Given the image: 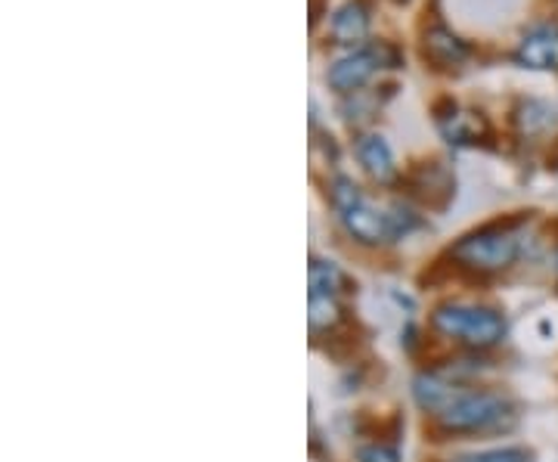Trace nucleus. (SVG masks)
I'll return each mask as SVG.
<instances>
[{
    "label": "nucleus",
    "mask_w": 558,
    "mask_h": 462,
    "mask_svg": "<svg viewBox=\"0 0 558 462\" xmlns=\"http://www.w3.org/2000/svg\"><path fill=\"white\" fill-rule=\"evenodd\" d=\"M519 248V236L512 227L490 223V227H481L475 233H465L462 240L453 242L450 258L469 270H478V273H497V270H506L515 264Z\"/></svg>",
    "instance_id": "nucleus-1"
},
{
    "label": "nucleus",
    "mask_w": 558,
    "mask_h": 462,
    "mask_svg": "<svg viewBox=\"0 0 558 462\" xmlns=\"http://www.w3.org/2000/svg\"><path fill=\"white\" fill-rule=\"evenodd\" d=\"M432 326L447 339H462L472 348H494L506 339V320L494 307H469V304H440L432 314Z\"/></svg>",
    "instance_id": "nucleus-2"
},
{
    "label": "nucleus",
    "mask_w": 558,
    "mask_h": 462,
    "mask_svg": "<svg viewBox=\"0 0 558 462\" xmlns=\"http://www.w3.org/2000/svg\"><path fill=\"white\" fill-rule=\"evenodd\" d=\"M400 62H403V57H400L395 44H388V40L366 44V47L351 50L341 60L332 62L329 72H326V84L341 97H354L373 81V75L379 69H400Z\"/></svg>",
    "instance_id": "nucleus-3"
},
{
    "label": "nucleus",
    "mask_w": 558,
    "mask_h": 462,
    "mask_svg": "<svg viewBox=\"0 0 558 462\" xmlns=\"http://www.w3.org/2000/svg\"><path fill=\"white\" fill-rule=\"evenodd\" d=\"M515 416L512 403L490 391H472V394H457L438 413V425L450 435H469V431H490L502 425V420Z\"/></svg>",
    "instance_id": "nucleus-4"
},
{
    "label": "nucleus",
    "mask_w": 558,
    "mask_h": 462,
    "mask_svg": "<svg viewBox=\"0 0 558 462\" xmlns=\"http://www.w3.org/2000/svg\"><path fill=\"white\" fill-rule=\"evenodd\" d=\"M521 69H534V72H558V20L534 22L524 35H521L515 57Z\"/></svg>",
    "instance_id": "nucleus-5"
},
{
    "label": "nucleus",
    "mask_w": 558,
    "mask_h": 462,
    "mask_svg": "<svg viewBox=\"0 0 558 462\" xmlns=\"http://www.w3.org/2000/svg\"><path fill=\"white\" fill-rule=\"evenodd\" d=\"M341 223L348 227V233L363 245H385L395 240V227L391 218L379 211L366 196H360L357 202H351L348 208H341Z\"/></svg>",
    "instance_id": "nucleus-6"
},
{
    "label": "nucleus",
    "mask_w": 558,
    "mask_h": 462,
    "mask_svg": "<svg viewBox=\"0 0 558 462\" xmlns=\"http://www.w3.org/2000/svg\"><path fill=\"white\" fill-rule=\"evenodd\" d=\"M422 57L435 69H459L469 62L472 50L459 35H453V28H447L444 22H432L422 32Z\"/></svg>",
    "instance_id": "nucleus-7"
},
{
    "label": "nucleus",
    "mask_w": 558,
    "mask_h": 462,
    "mask_svg": "<svg viewBox=\"0 0 558 462\" xmlns=\"http://www.w3.org/2000/svg\"><path fill=\"white\" fill-rule=\"evenodd\" d=\"M357 159L363 171L379 183H391L398 178V165H395V153L381 134H363L357 141Z\"/></svg>",
    "instance_id": "nucleus-8"
},
{
    "label": "nucleus",
    "mask_w": 558,
    "mask_h": 462,
    "mask_svg": "<svg viewBox=\"0 0 558 462\" xmlns=\"http://www.w3.org/2000/svg\"><path fill=\"white\" fill-rule=\"evenodd\" d=\"M332 40L336 44H360L369 35V7L366 0H344L332 16Z\"/></svg>",
    "instance_id": "nucleus-9"
},
{
    "label": "nucleus",
    "mask_w": 558,
    "mask_h": 462,
    "mask_svg": "<svg viewBox=\"0 0 558 462\" xmlns=\"http://www.w3.org/2000/svg\"><path fill=\"white\" fill-rule=\"evenodd\" d=\"M438 124L440 134L450 143H478V137L487 134V121L481 119V112H462L457 102L447 115H438Z\"/></svg>",
    "instance_id": "nucleus-10"
},
{
    "label": "nucleus",
    "mask_w": 558,
    "mask_h": 462,
    "mask_svg": "<svg viewBox=\"0 0 558 462\" xmlns=\"http://www.w3.org/2000/svg\"><path fill=\"white\" fill-rule=\"evenodd\" d=\"M413 398H416V403L425 413L438 416L440 410L453 401L457 394H453V385L447 382V379H440L435 373H418L416 379H413Z\"/></svg>",
    "instance_id": "nucleus-11"
},
{
    "label": "nucleus",
    "mask_w": 558,
    "mask_h": 462,
    "mask_svg": "<svg viewBox=\"0 0 558 462\" xmlns=\"http://www.w3.org/2000/svg\"><path fill=\"white\" fill-rule=\"evenodd\" d=\"M344 285V273L336 262H311V295H336Z\"/></svg>",
    "instance_id": "nucleus-12"
},
{
    "label": "nucleus",
    "mask_w": 558,
    "mask_h": 462,
    "mask_svg": "<svg viewBox=\"0 0 558 462\" xmlns=\"http://www.w3.org/2000/svg\"><path fill=\"white\" fill-rule=\"evenodd\" d=\"M311 329H332L341 323V307L336 295H311V311H307Z\"/></svg>",
    "instance_id": "nucleus-13"
},
{
    "label": "nucleus",
    "mask_w": 558,
    "mask_h": 462,
    "mask_svg": "<svg viewBox=\"0 0 558 462\" xmlns=\"http://www.w3.org/2000/svg\"><path fill=\"white\" fill-rule=\"evenodd\" d=\"M519 127L524 134H539V131H546L549 124H553V112H549V106L539 100H521L519 115Z\"/></svg>",
    "instance_id": "nucleus-14"
},
{
    "label": "nucleus",
    "mask_w": 558,
    "mask_h": 462,
    "mask_svg": "<svg viewBox=\"0 0 558 462\" xmlns=\"http://www.w3.org/2000/svg\"><path fill=\"white\" fill-rule=\"evenodd\" d=\"M527 447H494V450H478V453H462L453 462H531Z\"/></svg>",
    "instance_id": "nucleus-15"
},
{
    "label": "nucleus",
    "mask_w": 558,
    "mask_h": 462,
    "mask_svg": "<svg viewBox=\"0 0 558 462\" xmlns=\"http://www.w3.org/2000/svg\"><path fill=\"white\" fill-rule=\"evenodd\" d=\"M360 462H400V453L388 443H369V447H360L357 450Z\"/></svg>",
    "instance_id": "nucleus-16"
},
{
    "label": "nucleus",
    "mask_w": 558,
    "mask_h": 462,
    "mask_svg": "<svg viewBox=\"0 0 558 462\" xmlns=\"http://www.w3.org/2000/svg\"><path fill=\"white\" fill-rule=\"evenodd\" d=\"M556 273H558V258H556Z\"/></svg>",
    "instance_id": "nucleus-17"
}]
</instances>
